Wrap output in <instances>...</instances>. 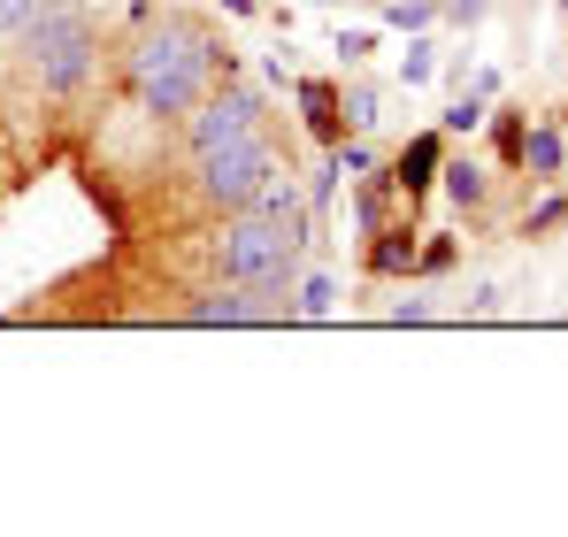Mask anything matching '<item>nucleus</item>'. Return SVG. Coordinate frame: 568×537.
<instances>
[{
	"mask_svg": "<svg viewBox=\"0 0 568 537\" xmlns=\"http://www.w3.org/2000/svg\"><path fill=\"white\" fill-rule=\"evenodd\" d=\"M215 62H223L215 39H200L192 23L162 16V23H146L139 47H131V92H139L146 115H192V108L207 100Z\"/></svg>",
	"mask_w": 568,
	"mask_h": 537,
	"instance_id": "obj_1",
	"label": "nucleus"
},
{
	"mask_svg": "<svg viewBox=\"0 0 568 537\" xmlns=\"http://www.w3.org/2000/svg\"><path fill=\"white\" fill-rule=\"evenodd\" d=\"M23 54H31V78L47 92H78L85 78H93V54H100V39H93V23L85 16H70V8H39L23 31Z\"/></svg>",
	"mask_w": 568,
	"mask_h": 537,
	"instance_id": "obj_2",
	"label": "nucleus"
},
{
	"mask_svg": "<svg viewBox=\"0 0 568 537\" xmlns=\"http://www.w3.org/2000/svg\"><path fill=\"white\" fill-rule=\"evenodd\" d=\"M300 246L307 239H292V231H277V223H262V215L239 207V223L223 231V276L254 284V292H284V276L300 268Z\"/></svg>",
	"mask_w": 568,
	"mask_h": 537,
	"instance_id": "obj_3",
	"label": "nucleus"
},
{
	"mask_svg": "<svg viewBox=\"0 0 568 537\" xmlns=\"http://www.w3.org/2000/svg\"><path fill=\"white\" fill-rule=\"evenodd\" d=\"M192 162H200V192H207L215 207H231V215H239V207L262 192V178L277 170V154H270V139H262V131L223 139V146H200Z\"/></svg>",
	"mask_w": 568,
	"mask_h": 537,
	"instance_id": "obj_4",
	"label": "nucleus"
},
{
	"mask_svg": "<svg viewBox=\"0 0 568 537\" xmlns=\"http://www.w3.org/2000/svg\"><path fill=\"white\" fill-rule=\"evenodd\" d=\"M246 131H262V92L231 85V92H215V100L192 108V154L200 146H223V139H246Z\"/></svg>",
	"mask_w": 568,
	"mask_h": 537,
	"instance_id": "obj_5",
	"label": "nucleus"
},
{
	"mask_svg": "<svg viewBox=\"0 0 568 537\" xmlns=\"http://www.w3.org/2000/svg\"><path fill=\"white\" fill-rule=\"evenodd\" d=\"M246 215H262V223H277V231H292V239H307V192L292 184V170H270L262 192L246 200Z\"/></svg>",
	"mask_w": 568,
	"mask_h": 537,
	"instance_id": "obj_6",
	"label": "nucleus"
},
{
	"mask_svg": "<svg viewBox=\"0 0 568 537\" xmlns=\"http://www.w3.org/2000/svg\"><path fill=\"white\" fill-rule=\"evenodd\" d=\"M438 170H446V146H438V131H415V139H407V154L392 162V184L415 200V192H430V178H438Z\"/></svg>",
	"mask_w": 568,
	"mask_h": 537,
	"instance_id": "obj_7",
	"label": "nucleus"
},
{
	"mask_svg": "<svg viewBox=\"0 0 568 537\" xmlns=\"http://www.w3.org/2000/svg\"><path fill=\"white\" fill-rule=\"evenodd\" d=\"M270 307H262V292L254 284H231V292H215V300H192L185 323H262Z\"/></svg>",
	"mask_w": 568,
	"mask_h": 537,
	"instance_id": "obj_8",
	"label": "nucleus"
},
{
	"mask_svg": "<svg viewBox=\"0 0 568 537\" xmlns=\"http://www.w3.org/2000/svg\"><path fill=\"white\" fill-rule=\"evenodd\" d=\"M300 108H307V123H315L323 139H338V123H346V115H338V92H331V85H315V78H307V85H300Z\"/></svg>",
	"mask_w": 568,
	"mask_h": 537,
	"instance_id": "obj_9",
	"label": "nucleus"
},
{
	"mask_svg": "<svg viewBox=\"0 0 568 537\" xmlns=\"http://www.w3.org/2000/svg\"><path fill=\"white\" fill-rule=\"evenodd\" d=\"M515 154H523V162H530L538 178H561V131H546V123H538V131H530V139L515 146Z\"/></svg>",
	"mask_w": 568,
	"mask_h": 537,
	"instance_id": "obj_10",
	"label": "nucleus"
},
{
	"mask_svg": "<svg viewBox=\"0 0 568 537\" xmlns=\"http://www.w3.org/2000/svg\"><path fill=\"white\" fill-rule=\"evenodd\" d=\"M338 115H346V131H377V123H384V100H377V85H346Z\"/></svg>",
	"mask_w": 568,
	"mask_h": 537,
	"instance_id": "obj_11",
	"label": "nucleus"
},
{
	"mask_svg": "<svg viewBox=\"0 0 568 537\" xmlns=\"http://www.w3.org/2000/svg\"><path fill=\"white\" fill-rule=\"evenodd\" d=\"M369 268H377V276H399V268H415V239H407V231H392V239H377V254H369Z\"/></svg>",
	"mask_w": 568,
	"mask_h": 537,
	"instance_id": "obj_12",
	"label": "nucleus"
},
{
	"mask_svg": "<svg viewBox=\"0 0 568 537\" xmlns=\"http://www.w3.org/2000/svg\"><path fill=\"white\" fill-rule=\"evenodd\" d=\"M438 178H446V192H454L462 207H476V200H484V170H476V162H446Z\"/></svg>",
	"mask_w": 568,
	"mask_h": 537,
	"instance_id": "obj_13",
	"label": "nucleus"
},
{
	"mask_svg": "<svg viewBox=\"0 0 568 537\" xmlns=\"http://www.w3.org/2000/svg\"><path fill=\"white\" fill-rule=\"evenodd\" d=\"M430 70H438V47H430V39H415V47L399 54V85H430Z\"/></svg>",
	"mask_w": 568,
	"mask_h": 537,
	"instance_id": "obj_14",
	"label": "nucleus"
},
{
	"mask_svg": "<svg viewBox=\"0 0 568 537\" xmlns=\"http://www.w3.org/2000/svg\"><path fill=\"white\" fill-rule=\"evenodd\" d=\"M430 16H438V0H384V23L392 31H423Z\"/></svg>",
	"mask_w": 568,
	"mask_h": 537,
	"instance_id": "obj_15",
	"label": "nucleus"
},
{
	"mask_svg": "<svg viewBox=\"0 0 568 537\" xmlns=\"http://www.w3.org/2000/svg\"><path fill=\"white\" fill-rule=\"evenodd\" d=\"M39 8H47V0H0V62H8V47H16V31H23V23H31Z\"/></svg>",
	"mask_w": 568,
	"mask_h": 537,
	"instance_id": "obj_16",
	"label": "nucleus"
},
{
	"mask_svg": "<svg viewBox=\"0 0 568 537\" xmlns=\"http://www.w3.org/2000/svg\"><path fill=\"white\" fill-rule=\"evenodd\" d=\"M338 307V276H307L300 284V315H331Z\"/></svg>",
	"mask_w": 568,
	"mask_h": 537,
	"instance_id": "obj_17",
	"label": "nucleus"
},
{
	"mask_svg": "<svg viewBox=\"0 0 568 537\" xmlns=\"http://www.w3.org/2000/svg\"><path fill=\"white\" fill-rule=\"evenodd\" d=\"M338 170H346V178H377V154H369L362 139H338Z\"/></svg>",
	"mask_w": 568,
	"mask_h": 537,
	"instance_id": "obj_18",
	"label": "nucleus"
},
{
	"mask_svg": "<svg viewBox=\"0 0 568 537\" xmlns=\"http://www.w3.org/2000/svg\"><path fill=\"white\" fill-rule=\"evenodd\" d=\"M484 123V92H462L454 108H446V131H476Z\"/></svg>",
	"mask_w": 568,
	"mask_h": 537,
	"instance_id": "obj_19",
	"label": "nucleus"
},
{
	"mask_svg": "<svg viewBox=\"0 0 568 537\" xmlns=\"http://www.w3.org/2000/svg\"><path fill=\"white\" fill-rule=\"evenodd\" d=\"M338 54H346V70L369 62V54H377V31H338Z\"/></svg>",
	"mask_w": 568,
	"mask_h": 537,
	"instance_id": "obj_20",
	"label": "nucleus"
},
{
	"mask_svg": "<svg viewBox=\"0 0 568 537\" xmlns=\"http://www.w3.org/2000/svg\"><path fill=\"white\" fill-rule=\"evenodd\" d=\"M215 8H223V16H254L262 0H215Z\"/></svg>",
	"mask_w": 568,
	"mask_h": 537,
	"instance_id": "obj_21",
	"label": "nucleus"
},
{
	"mask_svg": "<svg viewBox=\"0 0 568 537\" xmlns=\"http://www.w3.org/2000/svg\"><path fill=\"white\" fill-rule=\"evenodd\" d=\"M85 8H108V0H85Z\"/></svg>",
	"mask_w": 568,
	"mask_h": 537,
	"instance_id": "obj_22",
	"label": "nucleus"
}]
</instances>
